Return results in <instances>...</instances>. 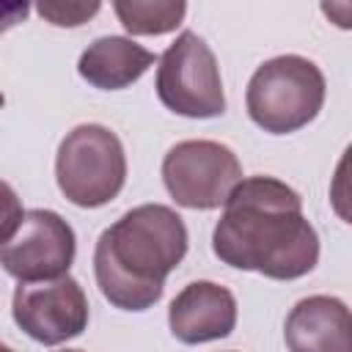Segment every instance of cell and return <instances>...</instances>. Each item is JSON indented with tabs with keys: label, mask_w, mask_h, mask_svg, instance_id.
I'll return each instance as SVG.
<instances>
[{
	"label": "cell",
	"mask_w": 352,
	"mask_h": 352,
	"mask_svg": "<svg viewBox=\"0 0 352 352\" xmlns=\"http://www.w3.org/2000/svg\"><path fill=\"white\" fill-rule=\"evenodd\" d=\"M212 250L234 270L294 280L316 267L319 236L302 214L297 190L275 176H250L226 198L212 231Z\"/></svg>",
	"instance_id": "cell-1"
},
{
	"label": "cell",
	"mask_w": 352,
	"mask_h": 352,
	"mask_svg": "<svg viewBox=\"0 0 352 352\" xmlns=\"http://www.w3.org/2000/svg\"><path fill=\"white\" fill-rule=\"evenodd\" d=\"M184 220L162 204L124 212L94 248V275L102 297L121 311H146L160 302L165 278L187 253Z\"/></svg>",
	"instance_id": "cell-2"
},
{
	"label": "cell",
	"mask_w": 352,
	"mask_h": 352,
	"mask_svg": "<svg viewBox=\"0 0 352 352\" xmlns=\"http://www.w3.org/2000/svg\"><path fill=\"white\" fill-rule=\"evenodd\" d=\"M324 74L302 55L264 60L245 91L248 116L270 135H289L308 126L324 104Z\"/></svg>",
	"instance_id": "cell-3"
},
{
	"label": "cell",
	"mask_w": 352,
	"mask_h": 352,
	"mask_svg": "<svg viewBox=\"0 0 352 352\" xmlns=\"http://www.w3.org/2000/svg\"><path fill=\"white\" fill-rule=\"evenodd\" d=\"M55 179L74 206L110 204L126 182V154L118 135L102 124H80L66 132L55 157Z\"/></svg>",
	"instance_id": "cell-4"
},
{
	"label": "cell",
	"mask_w": 352,
	"mask_h": 352,
	"mask_svg": "<svg viewBox=\"0 0 352 352\" xmlns=\"http://www.w3.org/2000/svg\"><path fill=\"white\" fill-rule=\"evenodd\" d=\"M154 88L160 102L176 116L217 118L226 113L217 58L192 30H182L176 41L160 55Z\"/></svg>",
	"instance_id": "cell-5"
},
{
	"label": "cell",
	"mask_w": 352,
	"mask_h": 352,
	"mask_svg": "<svg viewBox=\"0 0 352 352\" xmlns=\"http://www.w3.org/2000/svg\"><path fill=\"white\" fill-rule=\"evenodd\" d=\"M162 182L184 209H217L242 182L236 154L217 140H182L162 160Z\"/></svg>",
	"instance_id": "cell-6"
},
{
	"label": "cell",
	"mask_w": 352,
	"mask_h": 352,
	"mask_svg": "<svg viewBox=\"0 0 352 352\" xmlns=\"http://www.w3.org/2000/svg\"><path fill=\"white\" fill-rule=\"evenodd\" d=\"M16 327L44 346H58L88 327V297L72 275L38 283H19L11 300Z\"/></svg>",
	"instance_id": "cell-7"
},
{
	"label": "cell",
	"mask_w": 352,
	"mask_h": 352,
	"mask_svg": "<svg viewBox=\"0 0 352 352\" xmlns=\"http://www.w3.org/2000/svg\"><path fill=\"white\" fill-rule=\"evenodd\" d=\"M77 253L72 226L52 209H30L16 234L0 248V267L19 283L69 275Z\"/></svg>",
	"instance_id": "cell-8"
},
{
	"label": "cell",
	"mask_w": 352,
	"mask_h": 352,
	"mask_svg": "<svg viewBox=\"0 0 352 352\" xmlns=\"http://www.w3.org/2000/svg\"><path fill=\"white\" fill-rule=\"evenodd\" d=\"M168 327L182 344L226 338L236 327V300L214 280H192L173 297L168 308Z\"/></svg>",
	"instance_id": "cell-9"
},
{
	"label": "cell",
	"mask_w": 352,
	"mask_h": 352,
	"mask_svg": "<svg viewBox=\"0 0 352 352\" xmlns=\"http://www.w3.org/2000/svg\"><path fill=\"white\" fill-rule=\"evenodd\" d=\"M349 330L346 302L330 294H314L289 311L283 338L289 352H352Z\"/></svg>",
	"instance_id": "cell-10"
},
{
	"label": "cell",
	"mask_w": 352,
	"mask_h": 352,
	"mask_svg": "<svg viewBox=\"0 0 352 352\" xmlns=\"http://www.w3.org/2000/svg\"><path fill=\"white\" fill-rule=\"evenodd\" d=\"M154 52L135 44L132 38L102 36L85 47L77 60V72L88 85L99 91H121L138 82L154 66Z\"/></svg>",
	"instance_id": "cell-11"
},
{
	"label": "cell",
	"mask_w": 352,
	"mask_h": 352,
	"mask_svg": "<svg viewBox=\"0 0 352 352\" xmlns=\"http://www.w3.org/2000/svg\"><path fill=\"white\" fill-rule=\"evenodd\" d=\"M113 11L132 36H162L182 25L184 0H116Z\"/></svg>",
	"instance_id": "cell-12"
},
{
	"label": "cell",
	"mask_w": 352,
	"mask_h": 352,
	"mask_svg": "<svg viewBox=\"0 0 352 352\" xmlns=\"http://www.w3.org/2000/svg\"><path fill=\"white\" fill-rule=\"evenodd\" d=\"M99 8L102 6L96 0H91V3H63V0H41V3H36V11L50 25H58V28H80Z\"/></svg>",
	"instance_id": "cell-13"
},
{
	"label": "cell",
	"mask_w": 352,
	"mask_h": 352,
	"mask_svg": "<svg viewBox=\"0 0 352 352\" xmlns=\"http://www.w3.org/2000/svg\"><path fill=\"white\" fill-rule=\"evenodd\" d=\"M22 217H25V209L16 190L0 179V248L16 234V228L22 226Z\"/></svg>",
	"instance_id": "cell-14"
},
{
	"label": "cell",
	"mask_w": 352,
	"mask_h": 352,
	"mask_svg": "<svg viewBox=\"0 0 352 352\" xmlns=\"http://www.w3.org/2000/svg\"><path fill=\"white\" fill-rule=\"evenodd\" d=\"M30 6L25 0H0V36L11 28H16L19 22H25Z\"/></svg>",
	"instance_id": "cell-15"
},
{
	"label": "cell",
	"mask_w": 352,
	"mask_h": 352,
	"mask_svg": "<svg viewBox=\"0 0 352 352\" xmlns=\"http://www.w3.org/2000/svg\"><path fill=\"white\" fill-rule=\"evenodd\" d=\"M0 352H14L11 346H6V344H0Z\"/></svg>",
	"instance_id": "cell-16"
},
{
	"label": "cell",
	"mask_w": 352,
	"mask_h": 352,
	"mask_svg": "<svg viewBox=\"0 0 352 352\" xmlns=\"http://www.w3.org/2000/svg\"><path fill=\"white\" fill-rule=\"evenodd\" d=\"M3 104H6V96H3V91H0V107H3Z\"/></svg>",
	"instance_id": "cell-17"
},
{
	"label": "cell",
	"mask_w": 352,
	"mask_h": 352,
	"mask_svg": "<svg viewBox=\"0 0 352 352\" xmlns=\"http://www.w3.org/2000/svg\"><path fill=\"white\" fill-rule=\"evenodd\" d=\"M60 352H82V349H60Z\"/></svg>",
	"instance_id": "cell-18"
}]
</instances>
